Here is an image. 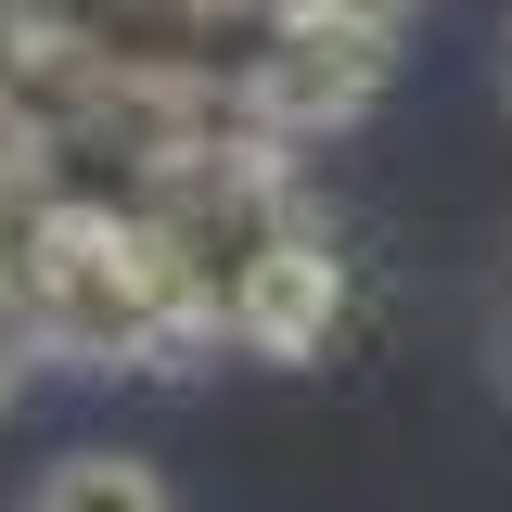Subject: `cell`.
<instances>
[{
	"instance_id": "cell-1",
	"label": "cell",
	"mask_w": 512,
	"mask_h": 512,
	"mask_svg": "<svg viewBox=\"0 0 512 512\" xmlns=\"http://www.w3.org/2000/svg\"><path fill=\"white\" fill-rule=\"evenodd\" d=\"M26 333H39V359H90V372H180L192 346H218L167 231L141 205H103V192H64L39 282H26Z\"/></svg>"
},
{
	"instance_id": "cell-2",
	"label": "cell",
	"mask_w": 512,
	"mask_h": 512,
	"mask_svg": "<svg viewBox=\"0 0 512 512\" xmlns=\"http://www.w3.org/2000/svg\"><path fill=\"white\" fill-rule=\"evenodd\" d=\"M333 320H346V269H333V244H320V218H295L282 244L256 256L244 308H231V346H256V359H320Z\"/></svg>"
},
{
	"instance_id": "cell-3",
	"label": "cell",
	"mask_w": 512,
	"mask_h": 512,
	"mask_svg": "<svg viewBox=\"0 0 512 512\" xmlns=\"http://www.w3.org/2000/svg\"><path fill=\"white\" fill-rule=\"evenodd\" d=\"M26 512H167V487H154L141 461H116V448H77V461L39 474V500H26Z\"/></svg>"
},
{
	"instance_id": "cell-4",
	"label": "cell",
	"mask_w": 512,
	"mask_h": 512,
	"mask_svg": "<svg viewBox=\"0 0 512 512\" xmlns=\"http://www.w3.org/2000/svg\"><path fill=\"white\" fill-rule=\"evenodd\" d=\"M500 90H512V64H500Z\"/></svg>"
}]
</instances>
